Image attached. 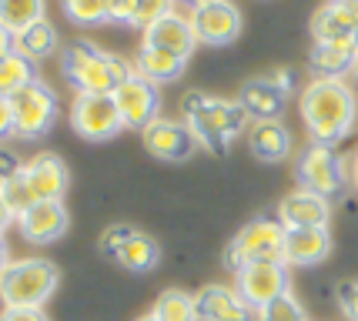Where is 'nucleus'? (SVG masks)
<instances>
[{"instance_id": "25", "label": "nucleus", "mask_w": 358, "mask_h": 321, "mask_svg": "<svg viewBox=\"0 0 358 321\" xmlns=\"http://www.w3.org/2000/svg\"><path fill=\"white\" fill-rule=\"evenodd\" d=\"M44 20V0H0V27L3 34L17 37L34 24Z\"/></svg>"}, {"instance_id": "39", "label": "nucleus", "mask_w": 358, "mask_h": 321, "mask_svg": "<svg viewBox=\"0 0 358 321\" xmlns=\"http://www.w3.org/2000/svg\"><path fill=\"white\" fill-rule=\"evenodd\" d=\"M352 80L358 84V57H355V67H352Z\"/></svg>"}, {"instance_id": "9", "label": "nucleus", "mask_w": 358, "mask_h": 321, "mask_svg": "<svg viewBox=\"0 0 358 321\" xmlns=\"http://www.w3.org/2000/svg\"><path fill=\"white\" fill-rule=\"evenodd\" d=\"M234 288L255 311L288 294V264L285 261H255L234 275Z\"/></svg>"}, {"instance_id": "14", "label": "nucleus", "mask_w": 358, "mask_h": 321, "mask_svg": "<svg viewBox=\"0 0 358 321\" xmlns=\"http://www.w3.org/2000/svg\"><path fill=\"white\" fill-rule=\"evenodd\" d=\"M358 31V0H328L312 14L315 44H345L355 41Z\"/></svg>"}, {"instance_id": "20", "label": "nucleus", "mask_w": 358, "mask_h": 321, "mask_svg": "<svg viewBox=\"0 0 358 321\" xmlns=\"http://www.w3.org/2000/svg\"><path fill=\"white\" fill-rule=\"evenodd\" d=\"M241 104L251 114V121H281L288 91H281L271 77H255L241 87Z\"/></svg>"}, {"instance_id": "10", "label": "nucleus", "mask_w": 358, "mask_h": 321, "mask_svg": "<svg viewBox=\"0 0 358 321\" xmlns=\"http://www.w3.org/2000/svg\"><path fill=\"white\" fill-rule=\"evenodd\" d=\"M191 27L198 34V44L228 47L241 34V10L231 0H204L191 7Z\"/></svg>"}, {"instance_id": "11", "label": "nucleus", "mask_w": 358, "mask_h": 321, "mask_svg": "<svg viewBox=\"0 0 358 321\" xmlns=\"http://www.w3.org/2000/svg\"><path fill=\"white\" fill-rule=\"evenodd\" d=\"M110 97H114V104L121 110L124 127H131V131H144L148 124H155L157 117H161V94H157V84H151L148 77H141L138 71L127 77Z\"/></svg>"}, {"instance_id": "2", "label": "nucleus", "mask_w": 358, "mask_h": 321, "mask_svg": "<svg viewBox=\"0 0 358 321\" xmlns=\"http://www.w3.org/2000/svg\"><path fill=\"white\" fill-rule=\"evenodd\" d=\"M181 110H185V124L194 131L198 144L218 154L228 151V144L251 124V114L241 101H221V97H208L201 91L185 94Z\"/></svg>"}, {"instance_id": "26", "label": "nucleus", "mask_w": 358, "mask_h": 321, "mask_svg": "<svg viewBox=\"0 0 358 321\" xmlns=\"http://www.w3.org/2000/svg\"><path fill=\"white\" fill-rule=\"evenodd\" d=\"M10 44H14V50H20L24 57L41 61V57H50V54L57 50V31H54V24L44 17L41 24H34L27 31H20L17 37H10Z\"/></svg>"}, {"instance_id": "19", "label": "nucleus", "mask_w": 358, "mask_h": 321, "mask_svg": "<svg viewBox=\"0 0 358 321\" xmlns=\"http://www.w3.org/2000/svg\"><path fill=\"white\" fill-rule=\"evenodd\" d=\"M331 234L328 228H288L285 231V264L308 268L328 258Z\"/></svg>"}, {"instance_id": "16", "label": "nucleus", "mask_w": 358, "mask_h": 321, "mask_svg": "<svg viewBox=\"0 0 358 321\" xmlns=\"http://www.w3.org/2000/svg\"><path fill=\"white\" fill-rule=\"evenodd\" d=\"M24 181L31 187L34 201H61L67 194V184H71V171L61 157L41 154L31 164H24Z\"/></svg>"}, {"instance_id": "21", "label": "nucleus", "mask_w": 358, "mask_h": 321, "mask_svg": "<svg viewBox=\"0 0 358 321\" xmlns=\"http://www.w3.org/2000/svg\"><path fill=\"white\" fill-rule=\"evenodd\" d=\"M248 148L258 161L278 164L292 154V134L281 121H251L248 124Z\"/></svg>"}, {"instance_id": "27", "label": "nucleus", "mask_w": 358, "mask_h": 321, "mask_svg": "<svg viewBox=\"0 0 358 321\" xmlns=\"http://www.w3.org/2000/svg\"><path fill=\"white\" fill-rule=\"evenodd\" d=\"M34 80H41V77H37V67H34L31 57H24L20 50H7L0 57V94L3 97L34 84Z\"/></svg>"}, {"instance_id": "6", "label": "nucleus", "mask_w": 358, "mask_h": 321, "mask_svg": "<svg viewBox=\"0 0 358 321\" xmlns=\"http://www.w3.org/2000/svg\"><path fill=\"white\" fill-rule=\"evenodd\" d=\"M3 101L14 110L17 134L27 141L44 138L47 131H50V124L57 121V97H54V91L47 87L44 80H34L27 87L7 94Z\"/></svg>"}, {"instance_id": "41", "label": "nucleus", "mask_w": 358, "mask_h": 321, "mask_svg": "<svg viewBox=\"0 0 358 321\" xmlns=\"http://www.w3.org/2000/svg\"><path fill=\"white\" fill-rule=\"evenodd\" d=\"M191 3H204V0H191Z\"/></svg>"}, {"instance_id": "8", "label": "nucleus", "mask_w": 358, "mask_h": 321, "mask_svg": "<svg viewBox=\"0 0 358 321\" xmlns=\"http://www.w3.org/2000/svg\"><path fill=\"white\" fill-rule=\"evenodd\" d=\"M71 127L84 141H110L124 131V121L110 94H78L71 104Z\"/></svg>"}, {"instance_id": "37", "label": "nucleus", "mask_w": 358, "mask_h": 321, "mask_svg": "<svg viewBox=\"0 0 358 321\" xmlns=\"http://www.w3.org/2000/svg\"><path fill=\"white\" fill-rule=\"evenodd\" d=\"M352 181H355V187H358V154H355V164H352Z\"/></svg>"}, {"instance_id": "22", "label": "nucleus", "mask_w": 358, "mask_h": 321, "mask_svg": "<svg viewBox=\"0 0 358 321\" xmlns=\"http://www.w3.org/2000/svg\"><path fill=\"white\" fill-rule=\"evenodd\" d=\"M355 41H345V44H315L308 54V67L315 77H342L352 74L355 67Z\"/></svg>"}, {"instance_id": "17", "label": "nucleus", "mask_w": 358, "mask_h": 321, "mask_svg": "<svg viewBox=\"0 0 358 321\" xmlns=\"http://www.w3.org/2000/svg\"><path fill=\"white\" fill-rule=\"evenodd\" d=\"M198 315L201 321H251L255 318V308L238 294V288L228 285H204L198 294Z\"/></svg>"}, {"instance_id": "4", "label": "nucleus", "mask_w": 358, "mask_h": 321, "mask_svg": "<svg viewBox=\"0 0 358 321\" xmlns=\"http://www.w3.org/2000/svg\"><path fill=\"white\" fill-rule=\"evenodd\" d=\"M57 268L44 258H24L3 264L0 294L7 308H44L57 291Z\"/></svg>"}, {"instance_id": "7", "label": "nucleus", "mask_w": 358, "mask_h": 321, "mask_svg": "<svg viewBox=\"0 0 358 321\" xmlns=\"http://www.w3.org/2000/svg\"><path fill=\"white\" fill-rule=\"evenodd\" d=\"M298 181L305 191H315L322 198H338L348 184V174H345L342 157L331 151V148H322V144H308L305 151L298 154Z\"/></svg>"}, {"instance_id": "13", "label": "nucleus", "mask_w": 358, "mask_h": 321, "mask_svg": "<svg viewBox=\"0 0 358 321\" xmlns=\"http://www.w3.org/2000/svg\"><path fill=\"white\" fill-rule=\"evenodd\" d=\"M141 141H144L148 154L161 157V161H185L198 144L194 131L185 121H168V117H157L155 124H148L141 131Z\"/></svg>"}, {"instance_id": "23", "label": "nucleus", "mask_w": 358, "mask_h": 321, "mask_svg": "<svg viewBox=\"0 0 358 321\" xmlns=\"http://www.w3.org/2000/svg\"><path fill=\"white\" fill-rule=\"evenodd\" d=\"M187 61L185 57H178V54H168V50H157V47H144L134 54V71L141 77H148L151 84H168L174 77L185 74Z\"/></svg>"}, {"instance_id": "36", "label": "nucleus", "mask_w": 358, "mask_h": 321, "mask_svg": "<svg viewBox=\"0 0 358 321\" xmlns=\"http://www.w3.org/2000/svg\"><path fill=\"white\" fill-rule=\"evenodd\" d=\"M0 134H3V138H10V134H17L14 110H10V104H7V101H0Z\"/></svg>"}, {"instance_id": "34", "label": "nucleus", "mask_w": 358, "mask_h": 321, "mask_svg": "<svg viewBox=\"0 0 358 321\" xmlns=\"http://www.w3.org/2000/svg\"><path fill=\"white\" fill-rule=\"evenodd\" d=\"M338 305H342V311L348 315L352 321H358V281H345L342 288H338Z\"/></svg>"}, {"instance_id": "35", "label": "nucleus", "mask_w": 358, "mask_h": 321, "mask_svg": "<svg viewBox=\"0 0 358 321\" xmlns=\"http://www.w3.org/2000/svg\"><path fill=\"white\" fill-rule=\"evenodd\" d=\"M0 321H50L44 308H3Z\"/></svg>"}, {"instance_id": "1", "label": "nucleus", "mask_w": 358, "mask_h": 321, "mask_svg": "<svg viewBox=\"0 0 358 321\" xmlns=\"http://www.w3.org/2000/svg\"><path fill=\"white\" fill-rule=\"evenodd\" d=\"M298 110L312 134V144L335 148L355 124V94L342 77H315L301 91Z\"/></svg>"}, {"instance_id": "38", "label": "nucleus", "mask_w": 358, "mask_h": 321, "mask_svg": "<svg viewBox=\"0 0 358 321\" xmlns=\"http://www.w3.org/2000/svg\"><path fill=\"white\" fill-rule=\"evenodd\" d=\"M138 321H161V318H157L155 311H148V315H144V318H138Z\"/></svg>"}, {"instance_id": "32", "label": "nucleus", "mask_w": 358, "mask_h": 321, "mask_svg": "<svg viewBox=\"0 0 358 321\" xmlns=\"http://www.w3.org/2000/svg\"><path fill=\"white\" fill-rule=\"evenodd\" d=\"M134 234L131 224H110L104 234H101V251H108V255H117L121 248L127 245V238Z\"/></svg>"}, {"instance_id": "24", "label": "nucleus", "mask_w": 358, "mask_h": 321, "mask_svg": "<svg viewBox=\"0 0 358 321\" xmlns=\"http://www.w3.org/2000/svg\"><path fill=\"white\" fill-rule=\"evenodd\" d=\"M114 258H117V264H121V268L134 271V275H144V271H151L157 261H161V245H157L151 234H141V231H134V234L127 238V245L121 248Z\"/></svg>"}, {"instance_id": "12", "label": "nucleus", "mask_w": 358, "mask_h": 321, "mask_svg": "<svg viewBox=\"0 0 358 321\" xmlns=\"http://www.w3.org/2000/svg\"><path fill=\"white\" fill-rule=\"evenodd\" d=\"M17 228L31 245H50V241L67 234L71 214L64 208V201H34L31 208L17 217Z\"/></svg>"}, {"instance_id": "30", "label": "nucleus", "mask_w": 358, "mask_h": 321, "mask_svg": "<svg viewBox=\"0 0 358 321\" xmlns=\"http://www.w3.org/2000/svg\"><path fill=\"white\" fill-rule=\"evenodd\" d=\"M255 315H258V321H308L305 308L298 305V298L292 294V291H288V294H281L278 301L258 308Z\"/></svg>"}, {"instance_id": "5", "label": "nucleus", "mask_w": 358, "mask_h": 321, "mask_svg": "<svg viewBox=\"0 0 358 321\" xmlns=\"http://www.w3.org/2000/svg\"><path fill=\"white\" fill-rule=\"evenodd\" d=\"M285 224L275 217H255L224 248V264L234 275L255 261H285Z\"/></svg>"}, {"instance_id": "29", "label": "nucleus", "mask_w": 358, "mask_h": 321, "mask_svg": "<svg viewBox=\"0 0 358 321\" xmlns=\"http://www.w3.org/2000/svg\"><path fill=\"white\" fill-rule=\"evenodd\" d=\"M67 20H74L80 27H91L108 20V0H61Z\"/></svg>"}, {"instance_id": "15", "label": "nucleus", "mask_w": 358, "mask_h": 321, "mask_svg": "<svg viewBox=\"0 0 358 321\" xmlns=\"http://www.w3.org/2000/svg\"><path fill=\"white\" fill-rule=\"evenodd\" d=\"M328 217H331L328 198L305 191V187L285 194L278 204V221L285 228H328Z\"/></svg>"}, {"instance_id": "3", "label": "nucleus", "mask_w": 358, "mask_h": 321, "mask_svg": "<svg viewBox=\"0 0 358 321\" xmlns=\"http://www.w3.org/2000/svg\"><path fill=\"white\" fill-rule=\"evenodd\" d=\"M61 71L78 94H114L134 74V64L101 50L91 41H74L64 50Z\"/></svg>"}, {"instance_id": "40", "label": "nucleus", "mask_w": 358, "mask_h": 321, "mask_svg": "<svg viewBox=\"0 0 358 321\" xmlns=\"http://www.w3.org/2000/svg\"><path fill=\"white\" fill-rule=\"evenodd\" d=\"M355 50H358V31H355Z\"/></svg>"}, {"instance_id": "28", "label": "nucleus", "mask_w": 358, "mask_h": 321, "mask_svg": "<svg viewBox=\"0 0 358 321\" xmlns=\"http://www.w3.org/2000/svg\"><path fill=\"white\" fill-rule=\"evenodd\" d=\"M155 311L161 321H201V315H198V301L187 294V291H164L161 298L155 301Z\"/></svg>"}, {"instance_id": "31", "label": "nucleus", "mask_w": 358, "mask_h": 321, "mask_svg": "<svg viewBox=\"0 0 358 321\" xmlns=\"http://www.w3.org/2000/svg\"><path fill=\"white\" fill-rule=\"evenodd\" d=\"M168 14H174V0H141V3H138V17H134V27L148 31L151 24L164 20Z\"/></svg>"}, {"instance_id": "18", "label": "nucleus", "mask_w": 358, "mask_h": 321, "mask_svg": "<svg viewBox=\"0 0 358 321\" xmlns=\"http://www.w3.org/2000/svg\"><path fill=\"white\" fill-rule=\"evenodd\" d=\"M144 47H157V50H168V54H178V57H191L194 47H198V34L191 27V17L181 14H168L164 20L151 24L144 31Z\"/></svg>"}, {"instance_id": "33", "label": "nucleus", "mask_w": 358, "mask_h": 321, "mask_svg": "<svg viewBox=\"0 0 358 321\" xmlns=\"http://www.w3.org/2000/svg\"><path fill=\"white\" fill-rule=\"evenodd\" d=\"M141 0H108V20L114 24H134Z\"/></svg>"}]
</instances>
